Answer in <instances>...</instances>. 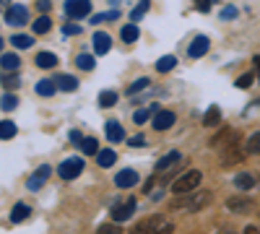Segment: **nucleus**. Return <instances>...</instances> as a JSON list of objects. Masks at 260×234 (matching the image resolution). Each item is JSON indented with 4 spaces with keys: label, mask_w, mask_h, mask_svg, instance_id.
Returning <instances> with one entry per match:
<instances>
[{
    "label": "nucleus",
    "mask_w": 260,
    "mask_h": 234,
    "mask_svg": "<svg viewBox=\"0 0 260 234\" xmlns=\"http://www.w3.org/2000/svg\"><path fill=\"white\" fill-rule=\"evenodd\" d=\"M224 143H226V148H221V164H224V166L240 164V161H242V151L237 148V133L229 130V127H224V130L211 141L213 148H219V146H224Z\"/></svg>",
    "instance_id": "1"
},
{
    "label": "nucleus",
    "mask_w": 260,
    "mask_h": 234,
    "mask_svg": "<svg viewBox=\"0 0 260 234\" xmlns=\"http://www.w3.org/2000/svg\"><path fill=\"white\" fill-rule=\"evenodd\" d=\"M211 203V193L208 190H203V193H187V198H177L172 200V211H187V214H192V211H201Z\"/></svg>",
    "instance_id": "2"
},
{
    "label": "nucleus",
    "mask_w": 260,
    "mask_h": 234,
    "mask_svg": "<svg viewBox=\"0 0 260 234\" xmlns=\"http://www.w3.org/2000/svg\"><path fill=\"white\" fill-rule=\"evenodd\" d=\"M172 221H167V216H151L143 224H138L130 234H172Z\"/></svg>",
    "instance_id": "3"
},
{
    "label": "nucleus",
    "mask_w": 260,
    "mask_h": 234,
    "mask_svg": "<svg viewBox=\"0 0 260 234\" xmlns=\"http://www.w3.org/2000/svg\"><path fill=\"white\" fill-rule=\"evenodd\" d=\"M201 180H203V175L198 172V169H190V172L180 175V177H177L175 182H172V193H177V195L192 193V190L201 185Z\"/></svg>",
    "instance_id": "4"
},
{
    "label": "nucleus",
    "mask_w": 260,
    "mask_h": 234,
    "mask_svg": "<svg viewBox=\"0 0 260 234\" xmlns=\"http://www.w3.org/2000/svg\"><path fill=\"white\" fill-rule=\"evenodd\" d=\"M65 13L68 18H86L91 13V3L89 0H65Z\"/></svg>",
    "instance_id": "5"
},
{
    "label": "nucleus",
    "mask_w": 260,
    "mask_h": 234,
    "mask_svg": "<svg viewBox=\"0 0 260 234\" xmlns=\"http://www.w3.org/2000/svg\"><path fill=\"white\" fill-rule=\"evenodd\" d=\"M60 177L62 180H76L81 172H83V159H65L62 164H60Z\"/></svg>",
    "instance_id": "6"
},
{
    "label": "nucleus",
    "mask_w": 260,
    "mask_h": 234,
    "mask_svg": "<svg viewBox=\"0 0 260 234\" xmlns=\"http://www.w3.org/2000/svg\"><path fill=\"white\" fill-rule=\"evenodd\" d=\"M6 21H8L11 26H24L26 21H29V11L24 6H11L6 11Z\"/></svg>",
    "instance_id": "7"
},
{
    "label": "nucleus",
    "mask_w": 260,
    "mask_h": 234,
    "mask_svg": "<svg viewBox=\"0 0 260 234\" xmlns=\"http://www.w3.org/2000/svg\"><path fill=\"white\" fill-rule=\"evenodd\" d=\"M133 211H136V200H122L120 206L112 208V221H127L130 216H133Z\"/></svg>",
    "instance_id": "8"
},
{
    "label": "nucleus",
    "mask_w": 260,
    "mask_h": 234,
    "mask_svg": "<svg viewBox=\"0 0 260 234\" xmlns=\"http://www.w3.org/2000/svg\"><path fill=\"white\" fill-rule=\"evenodd\" d=\"M226 208L234 211V214H247V211L252 208V200H247V198H242V195H234V198L226 200Z\"/></svg>",
    "instance_id": "9"
},
{
    "label": "nucleus",
    "mask_w": 260,
    "mask_h": 234,
    "mask_svg": "<svg viewBox=\"0 0 260 234\" xmlns=\"http://www.w3.org/2000/svg\"><path fill=\"white\" fill-rule=\"evenodd\" d=\"M175 125V112H169V110H159L156 117H154V127L156 130H167V127Z\"/></svg>",
    "instance_id": "10"
},
{
    "label": "nucleus",
    "mask_w": 260,
    "mask_h": 234,
    "mask_svg": "<svg viewBox=\"0 0 260 234\" xmlns=\"http://www.w3.org/2000/svg\"><path fill=\"white\" fill-rule=\"evenodd\" d=\"M110 47H112L110 34L96 31V34H94V52H96V55H104V52H110Z\"/></svg>",
    "instance_id": "11"
},
{
    "label": "nucleus",
    "mask_w": 260,
    "mask_h": 234,
    "mask_svg": "<svg viewBox=\"0 0 260 234\" xmlns=\"http://www.w3.org/2000/svg\"><path fill=\"white\" fill-rule=\"evenodd\" d=\"M47 177H50V166H39L37 172L31 175V180L26 182V185H29V190H39L42 185L47 182Z\"/></svg>",
    "instance_id": "12"
},
{
    "label": "nucleus",
    "mask_w": 260,
    "mask_h": 234,
    "mask_svg": "<svg viewBox=\"0 0 260 234\" xmlns=\"http://www.w3.org/2000/svg\"><path fill=\"white\" fill-rule=\"evenodd\" d=\"M136 182H138V175L133 172V169H122V172H117V177H115L117 187H133Z\"/></svg>",
    "instance_id": "13"
},
{
    "label": "nucleus",
    "mask_w": 260,
    "mask_h": 234,
    "mask_svg": "<svg viewBox=\"0 0 260 234\" xmlns=\"http://www.w3.org/2000/svg\"><path fill=\"white\" fill-rule=\"evenodd\" d=\"M206 52H208V37H195L192 45H190V50H187V55H190V57H201V55H206Z\"/></svg>",
    "instance_id": "14"
},
{
    "label": "nucleus",
    "mask_w": 260,
    "mask_h": 234,
    "mask_svg": "<svg viewBox=\"0 0 260 234\" xmlns=\"http://www.w3.org/2000/svg\"><path fill=\"white\" fill-rule=\"evenodd\" d=\"M57 89H62V91H76L78 89V81L73 78V76H68V73H62V76H57Z\"/></svg>",
    "instance_id": "15"
},
{
    "label": "nucleus",
    "mask_w": 260,
    "mask_h": 234,
    "mask_svg": "<svg viewBox=\"0 0 260 234\" xmlns=\"http://www.w3.org/2000/svg\"><path fill=\"white\" fill-rule=\"evenodd\" d=\"M180 161V151H169L164 159H159V164H156V172H164V169H172Z\"/></svg>",
    "instance_id": "16"
},
{
    "label": "nucleus",
    "mask_w": 260,
    "mask_h": 234,
    "mask_svg": "<svg viewBox=\"0 0 260 234\" xmlns=\"http://www.w3.org/2000/svg\"><path fill=\"white\" fill-rule=\"evenodd\" d=\"M107 138L110 141H125V133H122V127H120V122H115V120H110L107 122Z\"/></svg>",
    "instance_id": "17"
},
{
    "label": "nucleus",
    "mask_w": 260,
    "mask_h": 234,
    "mask_svg": "<svg viewBox=\"0 0 260 234\" xmlns=\"http://www.w3.org/2000/svg\"><path fill=\"white\" fill-rule=\"evenodd\" d=\"M29 214H31L29 206H24V203H16V206H13V211H11V221H16V224H18V221H24Z\"/></svg>",
    "instance_id": "18"
},
{
    "label": "nucleus",
    "mask_w": 260,
    "mask_h": 234,
    "mask_svg": "<svg viewBox=\"0 0 260 234\" xmlns=\"http://www.w3.org/2000/svg\"><path fill=\"white\" fill-rule=\"evenodd\" d=\"M37 65H39V68H55V65H57V55H52V52L37 55Z\"/></svg>",
    "instance_id": "19"
},
{
    "label": "nucleus",
    "mask_w": 260,
    "mask_h": 234,
    "mask_svg": "<svg viewBox=\"0 0 260 234\" xmlns=\"http://www.w3.org/2000/svg\"><path fill=\"white\" fill-rule=\"evenodd\" d=\"M55 89H57V83H55V81H47V78L37 83V94H39V96H52Z\"/></svg>",
    "instance_id": "20"
},
{
    "label": "nucleus",
    "mask_w": 260,
    "mask_h": 234,
    "mask_svg": "<svg viewBox=\"0 0 260 234\" xmlns=\"http://www.w3.org/2000/svg\"><path fill=\"white\" fill-rule=\"evenodd\" d=\"M219 122H221V110L219 107H211L206 112V117H203V125L206 127H213V125H219Z\"/></svg>",
    "instance_id": "21"
},
{
    "label": "nucleus",
    "mask_w": 260,
    "mask_h": 234,
    "mask_svg": "<svg viewBox=\"0 0 260 234\" xmlns=\"http://www.w3.org/2000/svg\"><path fill=\"white\" fill-rule=\"evenodd\" d=\"M234 185L240 187V190H250V187H255V177L247 175V172H242V175H237V177H234Z\"/></svg>",
    "instance_id": "22"
},
{
    "label": "nucleus",
    "mask_w": 260,
    "mask_h": 234,
    "mask_svg": "<svg viewBox=\"0 0 260 234\" xmlns=\"http://www.w3.org/2000/svg\"><path fill=\"white\" fill-rule=\"evenodd\" d=\"M138 26L136 24H127V26H122V31H120V37H122V42H127V45H130V42H136L138 39Z\"/></svg>",
    "instance_id": "23"
},
{
    "label": "nucleus",
    "mask_w": 260,
    "mask_h": 234,
    "mask_svg": "<svg viewBox=\"0 0 260 234\" xmlns=\"http://www.w3.org/2000/svg\"><path fill=\"white\" fill-rule=\"evenodd\" d=\"M96 156H99V159H96V161H99V166H104V169H107V166H112V164H115V159H117V154H115V151H110V148H107V151H99Z\"/></svg>",
    "instance_id": "24"
},
{
    "label": "nucleus",
    "mask_w": 260,
    "mask_h": 234,
    "mask_svg": "<svg viewBox=\"0 0 260 234\" xmlns=\"http://www.w3.org/2000/svg\"><path fill=\"white\" fill-rule=\"evenodd\" d=\"M13 47H18V50H26V47H31L34 45V39L31 37H26V34H13Z\"/></svg>",
    "instance_id": "25"
},
{
    "label": "nucleus",
    "mask_w": 260,
    "mask_h": 234,
    "mask_svg": "<svg viewBox=\"0 0 260 234\" xmlns=\"http://www.w3.org/2000/svg\"><path fill=\"white\" fill-rule=\"evenodd\" d=\"M13 136H16V125H13L11 120H3V122H0V138L8 141V138H13Z\"/></svg>",
    "instance_id": "26"
},
{
    "label": "nucleus",
    "mask_w": 260,
    "mask_h": 234,
    "mask_svg": "<svg viewBox=\"0 0 260 234\" xmlns=\"http://www.w3.org/2000/svg\"><path fill=\"white\" fill-rule=\"evenodd\" d=\"M245 151L247 154H260V133H252L245 143Z\"/></svg>",
    "instance_id": "27"
},
{
    "label": "nucleus",
    "mask_w": 260,
    "mask_h": 234,
    "mask_svg": "<svg viewBox=\"0 0 260 234\" xmlns=\"http://www.w3.org/2000/svg\"><path fill=\"white\" fill-rule=\"evenodd\" d=\"M18 62H21L18 55H3V57H0V65H3L6 71H16V68H18Z\"/></svg>",
    "instance_id": "28"
},
{
    "label": "nucleus",
    "mask_w": 260,
    "mask_h": 234,
    "mask_svg": "<svg viewBox=\"0 0 260 234\" xmlns=\"http://www.w3.org/2000/svg\"><path fill=\"white\" fill-rule=\"evenodd\" d=\"M76 65H78L81 71H91V68H94V57L86 55V52H81V55L76 57Z\"/></svg>",
    "instance_id": "29"
},
{
    "label": "nucleus",
    "mask_w": 260,
    "mask_h": 234,
    "mask_svg": "<svg viewBox=\"0 0 260 234\" xmlns=\"http://www.w3.org/2000/svg\"><path fill=\"white\" fill-rule=\"evenodd\" d=\"M175 65H177V60L172 57V55H167V57H161V60L156 62V71H159V73H167V71H172Z\"/></svg>",
    "instance_id": "30"
},
{
    "label": "nucleus",
    "mask_w": 260,
    "mask_h": 234,
    "mask_svg": "<svg viewBox=\"0 0 260 234\" xmlns=\"http://www.w3.org/2000/svg\"><path fill=\"white\" fill-rule=\"evenodd\" d=\"M148 3H151V0H141V3H138L133 11H130V18H133V21H141V18L146 16V11H148Z\"/></svg>",
    "instance_id": "31"
},
{
    "label": "nucleus",
    "mask_w": 260,
    "mask_h": 234,
    "mask_svg": "<svg viewBox=\"0 0 260 234\" xmlns=\"http://www.w3.org/2000/svg\"><path fill=\"white\" fill-rule=\"evenodd\" d=\"M50 26H52V21L47 16H42L34 21V34H45V31H50Z\"/></svg>",
    "instance_id": "32"
},
{
    "label": "nucleus",
    "mask_w": 260,
    "mask_h": 234,
    "mask_svg": "<svg viewBox=\"0 0 260 234\" xmlns=\"http://www.w3.org/2000/svg\"><path fill=\"white\" fill-rule=\"evenodd\" d=\"M99 104H102V107H115V104H117V94L115 91H102Z\"/></svg>",
    "instance_id": "33"
},
{
    "label": "nucleus",
    "mask_w": 260,
    "mask_h": 234,
    "mask_svg": "<svg viewBox=\"0 0 260 234\" xmlns=\"http://www.w3.org/2000/svg\"><path fill=\"white\" fill-rule=\"evenodd\" d=\"M0 107H3L6 112L16 110V107H18V96H13V94H6L3 99H0Z\"/></svg>",
    "instance_id": "34"
},
{
    "label": "nucleus",
    "mask_w": 260,
    "mask_h": 234,
    "mask_svg": "<svg viewBox=\"0 0 260 234\" xmlns=\"http://www.w3.org/2000/svg\"><path fill=\"white\" fill-rule=\"evenodd\" d=\"M81 148H83V154H99V143L94 138H83L81 141Z\"/></svg>",
    "instance_id": "35"
},
{
    "label": "nucleus",
    "mask_w": 260,
    "mask_h": 234,
    "mask_svg": "<svg viewBox=\"0 0 260 234\" xmlns=\"http://www.w3.org/2000/svg\"><path fill=\"white\" fill-rule=\"evenodd\" d=\"M0 81H3L6 89H18V86H21V78H18V76H3Z\"/></svg>",
    "instance_id": "36"
},
{
    "label": "nucleus",
    "mask_w": 260,
    "mask_h": 234,
    "mask_svg": "<svg viewBox=\"0 0 260 234\" xmlns=\"http://www.w3.org/2000/svg\"><path fill=\"white\" fill-rule=\"evenodd\" d=\"M148 86V78H138L136 83H130V89H127V94H138L141 89H146Z\"/></svg>",
    "instance_id": "37"
},
{
    "label": "nucleus",
    "mask_w": 260,
    "mask_h": 234,
    "mask_svg": "<svg viewBox=\"0 0 260 234\" xmlns=\"http://www.w3.org/2000/svg\"><path fill=\"white\" fill-rule=\"evenodd\" d=\"M154 110H156V107H151V110H138V112L133 115V120H136L138 125H143V122L148 120V115H151V112H154Z\"/></svg>",
    "instance_id": "38"
},
{
    "label": "nucleus",
    "mask_w": 260,
    "mask_h": 234,
    "mask_svg": "<svg viewBox=\"0 0 260 234\" xmlns=\"http://www.w3.org/2000/svg\"><path fill=\"white\" fill-rule=\"evenodd\" d=\"M96 234H120V226L117 224H104L96 229Z\"/></svg>",
    "instance_id": "39"
},
{
    "label": "nucleus",
    "mask_w": 260,
    "mask_h": 234,
    "mask_svg": "<svg viewBox=\"0 0 260 234\" xmlns=\"http://www.w3.org/2000/svg\"><path fill=\"white\" fill-rule=\"evenodd\" d=\"M62 34L76 37V34H81V26H76V24H68V26H62Z\"/></svg>",
    "instance_id": "40"
},
{
    "label": "nucleus",
    "mask_w": 260,
    "mask_h": 234,
    "mask_svg": "<svg viewBox=\"0 0 260 234\" xmlns=\"http://www.w3.org/2000/svg\"><path fill=\"white\" fill-rule=\"evenodd\" d=\"M250 83H252V73H245L240 81H237V86H240V89H247Z\"/></svg>",
    "instance_id": "41"
},
{
    "label": "nucleus",
    "mask_w": 260,
    "mask_h": 234,
    "mask_svg": "<svg viewBox=\"0 0 260 234\" xmlns=\"http://www.w3.org/2000/svg\"><path fill=\"white\" fill-rule=\"evenodd\" d=\"M195 8H198L201 13H208V8H211V0H195Z\"/></svg>",
    "instance_id": "42"
},
{
    "label": "nucleus",
    "mask_w": 260,
    "mask_h": 234,
    "mask_svg": "<svg viewBox=\"0 0 260 234\" xmlns=\"http://www.w3.org/2000/svg\"><path fill=\"white\" fill-rule=\"evenodd\" d=\"M127 143L133 146V148H141V146H146V138H143V136H133V138H130Z\"/></svg>",
    "instance_id": "43"
},
{
    "label": "nucleus",
    "mask_w": 260,
    "mask_h": 234,
    "mask_svg": "<svg viewBox=\"0 0 260 234\" xmlns=\"http://www.w3.org/2000/svg\"><path fill=\"white\" fill-rule=\"evenodd\" d=\"M234 16H237V8H232V6H226V8L221 11V18H224V21H229V18H234Z\"/></svg>",
    "instance_id": "44"
},
{
    "label": "nucleus",
    "mask_w": 260,
    "mask_h": 234,
    "mask_svg": "<svg viewBox=\"0 0 260 234\" xmlns=\"http://www.w3.org/2000/svg\"><path fill=\"white\" fill-rule=\"evenodd\" d=\"M37 8L39 11H50V0H37Z\"/></svg>",
    "instance_id": "45"
},
{
    "label": "nucleus",
    "mask_w": 260,
    "mask_h": 234,
    "mask_svg": "<svg viewBox=\"0 0 260 234\" xmlns=\"http://www.w3.org/2000/svg\"><path fill=\"white\" fill-rule=\"evenodd\" d=\"M71 138H73V143H76V146H81V141H83L78 130H73V133H71Z\"/></svg>",
    "instance_id": "46"
},
{
    "label": "nucleus",
    "mask_w": 260,
    "mask_h": 234,
    "mask_svg": "<svg viewBox=\"0 0 260 234\" xmlns=\"http://www.w3.org/2000/svg\"><path fill=\"white\" fill-rule=\"evenodd\" d=\"M252 62H255V71H257V81H260V55H255Z\"/></svg>",
    "instance_id": "47"
},
{
    "label": "nucleus",
    "mask_w": 260,
    "mask_h": 234,
    "mask_svg": "<svg viewBox=\"0 0 260 234\" xmlns=\"http://www.w3.org/2000/svg\"><path fill=\"white\" fill-rule=\"evenodd\" d=\"M245 234H260V229H255V226H247V229H245Z\"/></svg>",
    "instance_id": "48"
},
{
    "label": "nucleus",
    "mask_w": 260,
    "mask_h": 234,
    "mask_svg": "<svg viewBox=\"0 0 260 234\" xmlns=\"http://www.w3.org/2000/svg\"><path fill=\"white\" fill-rule=\"evenodd\" d=\"M0 8H11V6H8V0H0Z\"/></svg>",
    "instance_id": "49"
},
{
    "label": "nucleus",
    "mask_w": 260,
    "mask_h": 234,
    "mask_svg": "<svg viewBox=\"0 0 260 234\" xmlns=\"http://www.w3.org/2000/svg\"><path fill=\"white\" fill-rule=\"evenodd\" d=\"M219 234H234V231H232V229H221Z\"/></svg>",
    "instance_id": "50"
},
{
    "label": "nucleus",
    "mask_w": 260,
    "mask_h": 234,
    "mask_svg": "<svg viewBox=\"0 0 260 234\" xmlns=\"http://www.w3.org/2000/svg\"><path fill=\"white\" fill-rule=\"evenodd\" d=\"M0 50H3V39H0Z\"/></svg>",
    "instance_id": "51"
}]
</instances>
